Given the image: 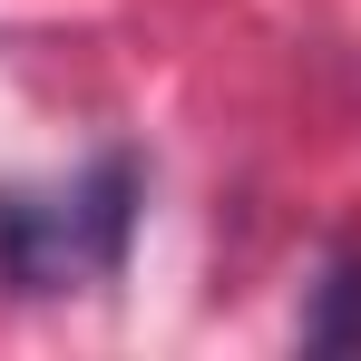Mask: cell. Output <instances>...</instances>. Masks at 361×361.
<instances>
[{"label": "cell", "instance_id": "obj_2", "mask_svg": "<svg viewBox=\"0 0 361 361\" xmlns=\"http://www.w3.org/2000/svg\"><path fill=\"white\" fill-rule=\"evenodd\" d=\"M302 352L361 361V254H342V264L322 274V293H312V312H302Z\"/></svg>", "mask_w": 361, "mask_h": 361}, {"label": "cell", "instance_id": "obj_1", "mask_svg": "<svg viewBox=\"0 0 361 361\" xmlns=\"http://www.w3.org/2000/svg\"><path fill=\"white\" fill-rule=\"evenodd\" d=\"M147 166L108 147L59 185H0V283L10 293H88L118 283L127 244H137Z\"/></svg>", "mask_w": 361, "mask_h": 361}]
</instances>
